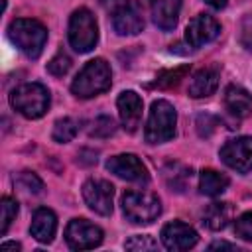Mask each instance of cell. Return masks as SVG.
I'll return each mask as SVG.
<instances>
[{"label": "cell", "mask_w": 252, "mask_h": 252, "mask_svg": "<svg viewBox=\"0 0 252 252\" xmlns=\"http://www.w3.org/2000/svg\"><path fill=\"white\" fill-rule=\"evenodd\" d=\"M112 28L118 35H136L144 30L142 6L136 0H122L112 8Z\"/></svg>", "instance_id": "cell-8"}, {"label": "cell", "mask_w": 252, "mask_h": 252, "mask_svg": "<svg viewBox=\"0 0 252 252\" xmlns=\"http://www.w3.org/2000/svg\"><path fill=\"white\" fill-rule=\"evenodd\" d=\"M209 248H211V250H215V248H230V250H238V246H236V244H230V242H222V240H220V242H213Z\"/></svg>", "instance_id": "cell-31"}, {"label": "cell", "mask_w": 252, "mask_h": 252, "mask_svg": "<svg viewBox=\"0 0 252 252\" xmlns=\"http://www.w3.org/2000/svg\"><path fill=\"white\" fill-rule=\"evenodd\" d=\"M199 236L195 232V228H191L189 224L181 222V220H171L161 228V242L167 250L179 252V250H189L197 244Z\"/></svg>", "instance_id": "cell-13"}, {"label": "cell", "mask_w": 252, "mask_h": 252, "mask_svg": "<svg viewBox=\"0 0 252 252\" xmlns=\"http://www.w3.org/2000/svg\"><path fill=\"white\" fill-rule=\"evenodd\" d=\"M112 85V71L110 65L102 59H91L73 79L71 93L79 98H93L104 91H108Z\"/></svg>", "instance_id": "cell-1"}, {"label": "cell", "mask_w": 252, "mask_h": 252, "mask_svg": "<svg viewBox=\"0 0 252 252\" xmlns=\"http://www.w3.org/2000/svg\"><path fill=\"white\" fill-rule=\"evenodd\" d=\"M30 232L37 242L49 244L53 240L55 232H57V217H55V213L51 209H47V207H39L32 217Z\"/></svg>", "instance_id": "cell-16"}, {"label": "cell", "mask_w": 252, "mask_h": 252, "mask_svg": "<svg viewBox=\"0 0 252 252\" xmlns=\"http://www.w3.org/2000/svg\"><path fill=\"white\" fill-rule=\"evenodd\" d=\"M67 37H69L71 47L77 53H89L96 45V41H98V28H96V20H94L91 10L79 8V10H75L71 14Z\"/></svg>", "instance_id": "cell-6"}, {"label": "cell", "mask_w": 252, "mask_h": 252, "mask_svg": "<svg viewBox=\"0 0 252 252\" xmlns=\"http://www.w3.org/2000/svg\"><path fill=\"white\" fill-rule=\"evenodd\" d=\"M217 87H219V69L215 65H211V67L199 69L191 77L187 93L193 98H205V96H211L217 91Z\"/></svg>", "instance_id": "cell-17"}, {"label": "cell", "mask_w": 252, "mask_h": 252, "mask_svg": "<svg viewBox=\"0 0 252 252\" xmlns=\"http://www.w3.org/2000/svg\"><path fill=\"white\" fill-rule=\"evenodd\" d=\"M230 219H232V205H230V203L215 201V203L207 205V209L203 211V222H205V226L211 228V230H220V228H224Z\"/></svg>", "instance_id": "cell-19"}, {"label": "cell", "mask_w": 252, "mask_h": 252, "mask_svg": "<svg viewBox=\"0 0 252 252\" xmlns=\"http://www.w3.org/2000/svg\"><path fill=\"white\" fill-rule=\"evenodd\" d=\"M122 213L132 224H150L159 217L161 203L150 191H126L122 195Z\"/></svg>", "instance_id": "cell-5"}, {"label": "cell", "mask_w": 252, "mask_h": 252, "mask_svg": "<svg viewBox=\"0 0 252 252\" xmlns=\"http://www.w3.org/2000/svg\"><path fill=\"white\" fill-rule=\"evenodd\" d=\"M219 32H220V26H219V22L213 16L197 14L189 22V26L185 30V39H187V43L191 47L197 49V47H203V45L211 43L219 35Z\"/></svg>", "instance_id": "cell-12"}, {"label": "cell", "mask_w": 252, "mask_h": 252, "mask_svg": "<svg viewBox=\"0 0 252 252\" xmlns=\"http://www.w3.org/2000/svg\"><path fill=\"white\" fill-rule=\"evenodd\" d=\"M118 116L126 132H136L142 120V98L134 91H122L116 98Z\"/></svg>", "instance_id": "cell-14"}, {"label": "cell", "mask_w": 252, "mask_h": 252, "mask_svg": "<svg viewBox=\"0 0 252 252\" xmlns=\"http://www.w3.org/2000/svg\"><path fill=\"white\" fill-rule=\"evenodd\" d=\"M14 183L18 187H22L24 191H30V193H35V195L43 191V181L32 171H22L18 177H14Z\"/></svg>", "instance_id": "cell-25"}, {"label": "cell", "mask_w": 252, "mask_h": 252, "mask_svg": "<svg viewBox=\"0 0 252 252\" xmlns=\"http://www.w3.org/2000/svg\"><path fill=\"white\" fill-rule=\"evenodd\" d=\"M102 230L87 219H73L65 228V240L73 250H91L102 242Z\"/></svg>", "instance_id": "cell-9"}, {"label": "cell", "mask_w": 252, "mask_h": 252, "mask_svg": "<svg viewBox=\"0 0 252 252\" xmlns=\"http://www.w3.org/2000/svg\"><path fill=\"white\" fill-rule=\"evenodd\" d=\"M187 73H189V65L177 67V69H173V71H163V73L158 75L154 87H158V89H171V87H175Z\"/></svg>", "instance_id": "cell-23"}, {"label": "cell", "mask_w": 252, "mask_h": 252, "mask_svg": "<svg viewBox=\"0 0 252 252\" xmlns=\"http://www.w3.org/2000/svg\"><path fill=\"white\" fill-rule=\"evenodd\" d=\"M51 96L41 83H24L10 94V104L26 118H41L49 108Z\"/></svg>", "instance_id": "cell-3"}, {"label": "cell", "mask_w": 252, "mask_h": 252, "mask_svg": "<svg viewBox=\"0 0 252 252\" xmlns=\"http://www.w3.org/2000/svg\"><path fill=\"white\" fill-rule=\"evenodd\" d=\"M217 124H219V120H217L215 116H211V114H201V116L197 118V132H199V136L209 138V136L213 134V130H215Z\"/></svg>", "instance_id": "cell-30"}, {"label": "cell", "mask_w": 252, "mask_h": 252, "mask_svg": "<svg viewBox=\"0 0 252 252\" xmlns=\"http://www.w3.org/2000/svg\"><path fill=\"white\" fill-rule=\"evenodd\" d=\"M175 124H177L175 108L163 98L154 100L152 108H150L148 122H146V130H144L146 142L148 144L169 142L175 136Z\"/></svg>", "instance_id": "cell-4"}, {"label": "cell", "mask_w": 252, "mask_h": 252, "mask_svg": "<svg viewBox=\"0 0 252 252\" xmlns=\"http://www.w3.org/2000/svg\"><path fill=\"white\" fill-rule=\"evenodd\" d=\"M224 106L232 116L248 118L252 114V94L238 85H230L224 91Z\"/></svg>", "instance_id": "cell-18"}, {"label": "cell", "mask_w": 252, "mask_h": 252, "mask_svg": "<svg viewBox=\"0 0 252 252\" xmlns=\"http://www.w3.org/2000/svg\"><path fill=\"white\" fill-rule=\"evenodd\" d=\"M71 69V57L63 51H59L49 63H47V71L53 75V77H63L67 71Z\"/></svg>", "instance_id": "cell-27"}, {"label": "cell", "mask_w": 252, "mask_h": 252, "mask_svg": "<svg viewBox=\"0 0 252 252\" xmlns=\"http://www.w3.org/2000/svg\"><path fill=\"white\" fill-rule=\"evenodd\" d=\"M83 199L91 211L100 217H108L112 213L114 201V185L106 179H87L83 183Z\"/></svg>", "instance_id": "cell-7"}, {"label": "cell", "mask_w": 252, "mask_h": 252, "mask_svg": "<svg viewBox=\"0 0 252 252\" xmlns=\"http://www.w3.org/2000/svg\"><path fill=\"white\" fill-rule=\"evenodd\" d=\"M106 169L110 173H114L120 179H126L130 183H138V185H146L150 181V173L148 167L142 163V159L134 154H118L112 156L106 161Z\"/></svg>", "instance_id": "cell-10"}, {"label": "cell", "mask_w": 252, "mask_h": 252, "mask_svg": "<svg viewBox=\"0 0 252 252\" xmlns=\"http://www.w3.org/2000/svg\"><path fill=\"white\" fill-rule=\"evenodd\" d=\"M77 132H79V124H77L73 118L65 116V118H59V120L53 124L51 138H53L55 142H59V144H67V142H71V140L77 136Z\"/></svg>", "instance_id": "cell-22"}, {"label": "cell", "mask_w": 252, "mask_h": 252, "mask_svg": "<svg viewBox=\"0 0 252 252\" xmlns=\"http://www.w3.org/2000/svg\"><path fill=\"white\" fill-rule=\"evenodd\" d=\"M209 6H213V8H217V10H220V8H224L226 6V0H205Z\"/></svg>", "instance_id": "cell-32"}, {"label": "cell", "mask_w": 252, "mask_h": 252, "mask_svg": "<svg viewBox=\"0 0 252 252\" xmlns=\"http://www.w3.org/2000/svg\"><path fill=\"white\" fill-rule=\"evenodd\" d=\"M10 248H12V250H20L22 246H20L18 242H4V244H2V250H10Z\"/></svg>", "instance_id": "cell-33"}, {"label": "cell", "mask_w": 252, "mask_h": 252, "mask_svg": "<svg viewBox=\"0 0 252 252\" xmlns=\"http://www.w3.org/2000/svg\"><path fill=\"white\" fill-rule=\"evenodd\" d=\"M230 179L217 169H203L199 175V191L207 197H217L226 191Z\"/></svg>", "instance_id": "cell-20"}, {"label": "cell", "mask_w": 252, "mask_h": 252, "mask_svg": "<svg viewBox=\"0 0 252 252\" xmlns=\"http://www.w3.org/2000/svg\"><path fill=\"white\" fill-rule=\"evenodd\" d=\"M124 246L128 250H142L144 252V250H156L158 248V242L152 236H148V234H136V236L128 238L124 242Z\"/></svg>", "instance_id": "cell-29"}, {"label": "cell", "mask_w": 252, "mask_h": 252, "mask_svg": "<svg viewBox=\"0 0 252 252\" xmlns=\"http://www.w3.org/2000/svg\"><path fill=\"white\" fill-rule=\"evenodd\" d=\"M148 4H150L154 24L159 30L169 32L177 26L179 12H181V0H148Z\"/></svg>", "instance_id": "cell-15"}, {"label": "cell", "mask_w": 252, "mask_h": 252, "mask_svg": "<svg viewBox=\"0 0 252 252\" xmlns=\"http://www.w3.org/2000/svg\"><path fill=\"white\" fill-rule=\"evenodd\" d=\"M12 43L30 59H37L47 41V28L32 18H18L8 26Z\"/></svg>", "instance_id": "cell-2"}, {"label": "cell", "mask_w": 252, "mask_h": 252, "mask_svg": "<svg viewBox=\"0 0 252 252\" xmlns=\"http://www.w3.org/2000/svg\"><path fill=\"white\" fill-rule=\"evenodd\" d=\"M220 159L224 161V165H228L238 173L252 171V138L240 136L228 140L220 148Z\"/></svg>", "instance_id": "cell-11"}, {"label": "cell", "mask_w": 252, "mask_h": 252, "mask_svg": "<svg viewBox=\"0 0 252 252\" xmlns=\"http://www.w3.org/2000/svg\"><path fill=\"white\" fill-rule=\"evenodd\" d=\"M116 130L114 126V120L110 116H98L94 122H93V128H91V136H96V138H108L112 136Z\"/></svg>", "instance_id": "cell-28"}, {"label": "cell", "mask_w": 252, "mask_h": 252, "mask_svg": "<svg viewBox=\"0 0 252 252\" xmlns=\"http://www.w3.org/2000/svg\"><path fill=\"white\" fill-rule=\"evenodd\" d=\"M163 177L167 187H171L177 193H183L187 189V185L191 183V167L179 165V163H169L163 169Z\"/></svg>", "instance_id": "cell-21"}, {"label": "cell", "mask_w": 252, "mask_h": 252, "mask_svg": "<svg viewBox=\"0 0 252 252\" xmlns=\"http://www.w3.org/2000/svg\"><path fill=\"white\" fill-rule=\"evenodd\" d=\"M234 232L242 240L252 242V211H246L240 217H236V220H234Z\"/></svg>", "instance_id": "cell-26"}, {"label": "cell", "mask_w": 252, "mask_h": 252, "mask_svg": "<svg viewBox=\"0 0 252 252\" xmlns=\"http://www.w3.org/2000/svg\"><path fill=\"white\" fill-rule=\"evenodd\" d=\"M0 209H2L0 234L4 236V234L8 232V228H10V224L16 220V215H18V201L12 199V197H8V195H4V197H2V205H0Z\"/></svg>", "instance_id": "cell-24"}]
</instances>
